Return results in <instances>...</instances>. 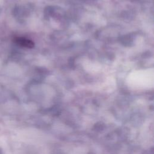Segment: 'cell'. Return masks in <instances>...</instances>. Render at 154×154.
I'll list each match as a JSON object with an SVG mask.
<instances>
[{
	"label": "cell",
	"mask_w": 154,
	"mask_h": 154,
	"mask_svg": "<svg viewBox=\"0 0 154 154\" xmlns=\"http://www.w3.org/2000/svg\"><path fill=\"white\" fill-rule=\"evenodd\" d=\"M15 42L23 47L32 48L34 46V43L32 41L24 38H16Z\"/></svg>",
	"instance_id": "obj_1"
},
{
	"label": "cell",
	"mask_w": 154,
	"mask_h": 154,
	"mask_svg": "<svg viewBox=\"0 0 154 154\" xmlns=\"http://www.w3.org/2000/svg\"><path fill=\"white\" fill-rule=\"evenodd\" d=\"M130 154H144L142 149L135 147L130 152Z\"/></svg>",
	"instance_id": "obj_2"
},
{
	"label": "cell",
	"mask_w": 154,
	"mask_h": 154,
	"mask_svg": "<svg viewBox=\"0 0 154 154\" xmlns=\"http://www.w3.org/2000/svg\"><path fill=\"white\" fill-rule=\"evenodd\" d=\"M54 154H63V153H60V152H56V153H54Z\"/></svg>",
	"instance_id": "obj_3"
}]
</instances>
